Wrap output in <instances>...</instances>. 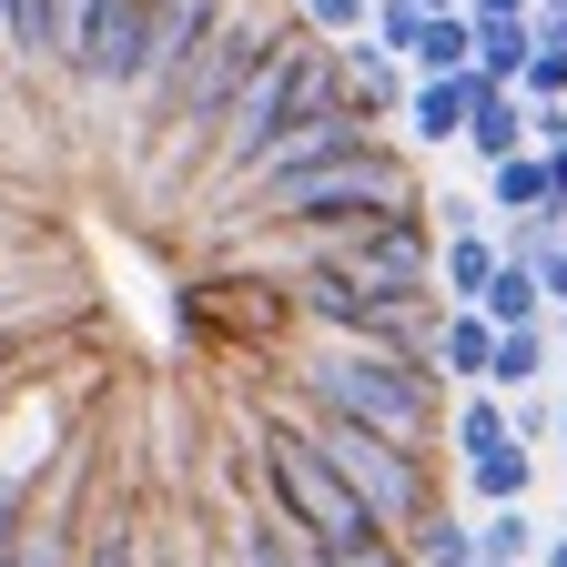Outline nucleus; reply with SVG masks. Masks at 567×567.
<instances>
[{
	"label": "nucleus",
	"instance_id": "1",
	"mask_svg": "<svg viewBox=\"0 0 567 567\" xmlns=\"http://www.w3.org/2000/svg\"><path fill=\"white\" fill-rule=\"evenodd\" d=\"M295 405L334 415V425H365L385 446H436L446 436V395L425 365H395V354H365V344H315L295 365Z\"/></svg>",
	"mask_w": 567,
	"mask_h": 567
},
{
	"label": "nucleus",
	"instance_id": "2",
	"mask_svg": "<svg viewBox=\"0 0 567 567\" xmlns=\"http://www.w3.org/2000/svg\"><path fill=\"white\" fill-rule=\"evenodd\" d=\"M264 415H284V425H295V436L344 476V496H354V507H365L395 547L425 527V517H436L446 507V486H436V456H415V446H385V436H365V425H334V415H315V405H295V395H274Z\"/></svg>",
	"mask_w": 567,
	"mask_h": 567
},
{
	"label": "nucleus",
	"instance_id": "3",
	"mask_svg": "<svg viewBox=\"0 0 567 567\" xmlns=\"http://www.w3.org/2000/svg\"><path fill=\"white\" fill-rule=\"evenodd\" d=\"M254 213L244 224H295V234H354V224H395V213H425V183L395 142H365L354 163H324L305 183H274V193H244Z\"/></svg>",
	"mask_w": 567,
	"mask_h": 567
},
{
	"label": "nucleus",
	"instance_id": "4",
	"mask_svg": "<svg viewBox=\"0 0 567 567\" xmlns=\"http://www.w3.org/2000/svg\"><path fill=\"white\" fill-rule=\"evenodd\" d=\"M254 496H264V517H274V527H295V537L324 547V557H334V547H375V537H385V527L344 496V476H334V466H324L284 415L254 425Z\"/></svg>",
	"mask_w": 567,
	"mask_h": 567
},
{
	"label": "nucleus",
	"instance_id": "5",
	"mask_svg": "<svg viewBox=\"0 0 567 567\" xmlns=\"http://www.w3.org/2000/svg\"><path fill=\"white\" fill-rule=\"evenodd\" d=\"M284 31H295V11H274V0H224V21H213V41L193 51V71L173 82L163 122H173V132H213V122L244 102V82L274 61Z\"/></svg>",
	"mask_w": 567,
	"mask_h": 567
},
{
	"label": "nucleus",
	"instance_id": "6",
	"mask_svg": "<svg viewBox=\"0 0 567 567\" xmlns=\"http://www.w3.org/2000/svg\"><path fill=\"white\" fill-rule=\"evenodd\" d=\"M365 142H385L365 112H324V122H295V132H274L264 153H254V173H244L234 193H274V183H305V173H324V163H354Z\"/></svg>",
	"mask_w": 567,
	"mask_h": 567
},
{
	"label": "nucleus",
	"instance_id": "7",
	"mask_svg": "<svg viewBox=\"0 0 567 567\" xmlns=\"http://www.w3.org/2000/svg\"><path fill=\"white\" fill-rule=\"evenodd\" d=\"M142 41H153V0H102L92 31H82V51H71L61 71L82 92H142Z\"/></svg>",
	"mask_w": 567,
	"mask_h": 567
},
{
	"label": "nucleus",
	"instance_id": "8",
	"mask_svg": "<svg viewBox=\"0 0 567 567\" xmlns=\"http://www.w3.org/2000/svg\"><path fill=\"white\" fill-rule=\"evenodd\" d=\"M213 21H224V0H153V41H142V102H173V82L193 71V51L213 41Z\"/></svg>",
	"mask_w": 567,
	"mask_h": 567
},
{
	"label": "nucleus",
	"instance_id": "9",
	"mask_svg": "<svg viewBox=\"0 0 567 567\" xmlns=\"http://www.w3.org/2000/svg\"><path fill=\"white\" fill-rule=\"evenodd\" d=\"M466 102H476V71H456V82H415L395 122L425 142V153H446V142H466Z\"/></svg>",
	"mask_w": 567,
	"mask_h": 567
},
{
	"label": "nucleus",
	"instance_id": "10",
	"mask_svg": "<svg viewBox=\"0 0 567 567\" xmlns=\"http://www.w3.org/2000/svg\"><path fill=\"white\" fill-rule=\"evenodd\" d=\"M466 153H476L486 173H496V163H517V153H527V102L476 82V102H466Z\"/></svg>",
	"mask_w": 567,
	"mask_h": 567
},
{
	"label": "nucleus",
	"instance_id": "11",
	"mask_svg": "<svg viewBox=\"0 0 567 567\" xmlns=\"http://www.w3.org/2000/svg\"><path fill=\"white\" fill-rule=\"evenodd\" d=\"M405 71H415V82H456V71H476V21L466 11H425Z\"/></svg>",
	"mask_w": 567,
	"mask_h": 567
},
{
	"label": "nucleus",
	"instance_id": "12",
	"mask_svg": "<svg viewBox=\"0 0 567 567\" xmlns=\"http://www.w3.org/2000/svg\"><path fill=\"white\" fill-rule=\"evenodd\" d=\"M486 213H507V224H527V213H557V224H567V203H557V173H547V153H517V163H496V173H486Z\"/></svg>",
	"mask_w": 567,
	"mask_h": 567
},
{
	"label": "nucleus",
	"instance_id": "13",
	"mask_svg": "<svg viewBox=\"0 0 567 567\" xmlns=\"http://www.w3.org/2000/svg\"><path fill=\"white\" fill-rule=\"evenodd\" d=\"M486 354H496L486 315H436V375H456L466 395H486Z\"/></svg>",
	"mask_w": 567,
	"mask_h": 567
},
{
	"label": "nucleus",
	"instance_id": "14",
	"mask_svg": "<svg viewBox=\"0 0 567 567\" xmlns=\"http://www.w3.org/2000/svg\"><path fill=\"white\" fill-rule=\"evenodd\" d=\"M466 21H476V11H466ZM527 61H537L527 21H476V82H486V92H517Z\"/></svg>",
	"mask_w": 567,
	"mask_h": 567
},
{
	"label": "nucleus",
	"instance_id": "15",
	"mask_svg": "<svg viewBox=\"0 0 567 567\" xmlns=\"http://www.w3.org/2000/svg\"><path fill=\"white\" fill-rule=\"evenodd\" d=\"M446 446L476 466V456H507L517 436H507V395H456L446 405Z\"/></svg>",
	"mask_w": 567,
	"mask_h": 567
},
{
	"label": "nucleus",
	"instance_id": "16",
	"mask_svg": "<svg viewBox=\"0 0 567 567\" xmlns=\"http://www.w3.org/2000/svg\"><path fill=\"white\" fill-rule=\"evenodd\" d=\"M476 315H486L496 334H527V324H547V295H537V274H527V264H496V284L476 295Z\"/></svg>",
	"mask_w": 567,
	"mask_h": 567
},
{
	"label": "nucleus",
	"instance_id": "17",
	"mask_svg": "<svg viewBox=\"0 0 567 567\" xmlns=\"http://www.w3.org/2000/svg\"><path fill=\"white\" fill-rule=\"evenodd\" d=\"M537 375H547V324L496 334V354H486V395H537Z\"/></svg>",
	"mask_w": 567,
	"mask_h": 567
},
{
	"label": "nucleus",
	"instance_id": "18",
	"mask_svg": "<svg viewBox=\"0 0 567 567\" xmlns=\"http://www.w3.org/2000/svg\"><path fill=\"white\" fill-rule=\"evenodd\" d=\"M71 567H153V537H142V517H92Z\"/></svg>",
	"mask_w": 567,
	"mask_h": 567
},
{
	"label": "nucleus",
	"instance_id": "19",
	"mask_svg": "<svg viewBox=\"0 0 567 567\" xmlns=\"http://www.w3.org/2000/svg\"><path fill=\"white\" fill-rule=\"evenodd\" d=\"M537 547H547V537H537L527 507H486V527H476V557H486V567H527Z\"/></svg>",
	"mask_w": 567,
	"mask_h": 567
},
{
	"label": "nucleus",
	"instance_id": "20",
	"mask_svg": "<svg viewBox=\"0 0 567 567\" xmlns=\"http://www.w3.org/2000/svg\"><path fill=\"white\" fill-rule=\"evenodd\" d=\"M405 557H415V567H476V527H466L456 507H436V517L405 537Z\"/></svg>",
	"mask_w": 567,
	"mask_h": 567
},
{
	"label": "nucleus",
	"instance_id": "21",
	"mask_svg": "<svg viewBox=\"0 0 567 567\" xmlns=\"http://www.w3.org/2000/svg\"><path fill=\"white\" fill-rule=\"evenodd\" d=\"M71 557H82L71 507H31V517H21V567H71Z\"/></svg>",
	"mask_w": 567,
	"mask_h": 567
},
{
	"label": "nucleus",
	"instance_id": "22",
	"mask_svg": "<svg viewBox=\"0 0 567 567\" xmlns=\"http://www.w3.org/2000/svg\"><path fill=\"white\" fill-rule=\"evenodd\" d=\"M466 486L486 496V507H527V486H537V456H527V446H507V456H476V466H466Z\"/></svg>",
	"mask_w": 567,
	"mask_h": 567
},
{
	"label": "nucleus",
	"instance_id": "23",
	"mask_svg": "<svg viewBox=\"0 0 567 567\" xmlns=\"http://www.w3.org/2000/svg\"><path fill=\"white\" fill-rule=\"evenodd\" d=\"M295 11V31H315V41H365V21H375V0H284Z\"/></svg>",
	"mask_w": 567,
	"mask_h": 567
},
{
	"label": "nucleus",
	"instance_id": "24",
	"mask_svg": "<svg viewBox=\"0 0 567 567\" xmlns=\"http://www.w3.org/2000/svg\"><path fill=\"white\" fill-rule=\"evenodd\" d=\"M507 436H517V446L537 456V446L557 436V405H547V395H507Z\"/></svg>",
	"mask_w": 567,
	"mask_h": 567
},
{
	"label": "nucleus",
	"instance_id": "25",
	"mask_svg": "<svg viewBox=\"0 0 567 567\" xmlns=\"http://www.w3.org/2000/svg\"><path fill=\"white\" fill-rule=\"evenodd\" d=\"M324 567H415V557H405V547H395V537H375V547H334V557H324Z\"/></svg>",
	"mask_w": 567,
	"mask_h": 567
},
{
	"label": "nucleus",
	"instance_id": "26",
	"mask_svg": "<svg viewBox=\"0 0 567 567\" xmlns=\"http://www.w3.org/2000/svg\"><path fill=\"white\" fill-rule=\"evenodd\" d=\"M527 41L537 51H567V11H527Z\"/></svg>",
	"mask_w": 567,
	"mask_h": 567
},
{
	"label": "nucleus",
	"instance_id": "27",
	"mask_svg": "<svg viewBox=\"0 0 567 567\" xmlns=\"http://www.w3.org/2000/svg\"><path fill=\"white\" fill-rule=\"evenodd\" d=\"M537 567H567V527H557V537H547V547H537Z\"/></svg>",
	"mask_w": 567,
	"mask_h": 567
},
{
	"label": "nucleus",
	"instance_id": "28",
	"mask_svg": "<svg viewBox=\"0 0 567 567\" xmlns=\"http://www.w3.org/2000/svg\"><path fill=\"white\" fill-rule=\"evenodd\" d=\"M405 11H466V0H405Z\"/></svg>",
	"mask_w": 567,
	"mask_h": 567
},
{
	"label": "nucleus",
	"instance_id": "29",
	"mask_svg": "<svg viewBox=\"0 0 567 567\" xmlns=\"http://www.w3.org/2000/svg\"><path fill=\"white\" fill-rule=\"evenodd\" d=\"M557 446H567V405H557Z\"/></svg>",
	"mask_w": 567,
	"mask_h": 567
},
{
	"label": "nucleus",
	"instance_id": "30",
	"mask_svg": "<svg viewBox=\"0 0 567 567\" xmlns=\"http://www.w3.org/2000/svg\"><path fill=\"white\" fill-rule=\"evenodd\" d=\"M537 11H567V0H537Z\"/></svg>",
	"mask_w": 567,
	"mask_h": 567
}]
</instances>
